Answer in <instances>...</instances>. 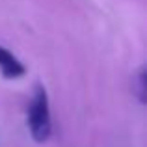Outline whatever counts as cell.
Listing matches in <instances>:
<instances>
[{
	"instance_id": "7a4b0ae2",
	"label": "cell",
	"mask_w": 147,
	"mask_h": 147,
	"mask_svg": "<svg viewBox=\"0 0 147 147\" xmlns=\"http://www.w3.org/2000/svg\"><path fill=\"white\" fill-rule=\"evenodd\" d=\"M0 73L4 78H21L26 73V67L22 65V61H19L17 56H13V52H9L7 49H4L0 45Z\"/></svg>"
},
{
	"instance_id": "6da1fadb",
	"label": "cell",
	"mask_w": 147,
	"mask_h": 147,
	"mask_svg": "<svg viewBox=\"0 0 147 147\" xmlns=\"http://www.w3.org/2000/svg\"><path fill=\"white\" fill-rule=\"evenodd\" d=\"M28 130L32 140L37 144H45L52 134V121H50L49 95L41 84H36L34 95L28 108Z\"/></svg>"
},
{
	"instance_id": "3957f363",
	"label": "cell",
	"mask_w": 147,
	"mask_h": 147,
	"mask_svg": "<svg viewBox=\"0 0 147 147\" xmlns=\"http://www.w3.org/2000/svg\"><path fill=\"white\" fill-rule=\"evenodd\" d=\"M134 95L138 97V100H140L142 104H145V91H147V76H145V69L142 67L140 71H138V75L134 76Z\"/></svg>"
}]
</instances>
